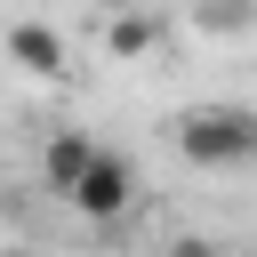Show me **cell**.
<instances>
[{
	"instance_id": "cell-1",
	"label": "cell",
	"mask_w": 257,
	"mask_h": 257,
	"mask_svg": "<svg viewBox=\"0 0 257 257\" xmlns=\"http://www.w3.org/2000/svg\"><path fill=\"white\" fill-rule=\"evenodd\" d=\"M177 145H185V161H201V169H233V161L257 153V112H249V104H193V112L177 120Z\"/></svg>"
},
{
	"instance_id": "cell-2",
	"label": "cell",
	"mask_w": 257,
	"mask_h": 257,
	"mask_svg": "<svg viewBox=\"0 0 257 257\" xmlns=\"http://www.w3.org/2000/svg\"><path fill=\"white\" fill-rule=\"evenodd\" d=\"M128 201H137V169H128L120 153H96V169H88L80 193H72V209H80L88 225H112V217H128Z\"/></svg>"
},
{
	"instance_id": "cell-3",
	"label": "cell",
	"mask_w": 257,
	"mask_h": 257,
	"mask_svg": "<svg viewBox=\"0 0 257 257\" xmlns=\"http://www.w3.org/2000/svg\"><path fill=\"white\" fill-rule=\"evenodd\" d=\"M96 153H104V145H96L88 128H56V137H48V153H40L48 193H64V201H72V193H80V177L96 169Z\"/></svg>"
},
{
	"instance_id": "cell-4",
	"label": "cell",
	"mask_w": 257,
	"mask_h": 257,
	"mask_svg": "<svg viewBox=\"0 0 257 257\" xmlns=\"http://www.w3.org/2000/svg\"><path fill=\"white\" fill-rule=\"evenodd\" d=\"M8 56H16L24 72H40V80L64 72V40H56L48 24H8Z\"/></svg>"
},
{
	"instance_id": "cell-5",
	"label": "cell",
	"mask_w": 257,
	"mask_h": 257,
	"mask_svg": "<svg viewBox=\"0 0 257 257\" xmlns=\"http://www.w3.org/2000/svg\"><path fill=\"white\" fill-rule=\"evenodd\" d=\"M153 32H161L153 16H112V32H104V40H112V48H153Z\"/></svg>"
},
{
	"instance_id": "cell-6",
	"label": "cell",
	"mask_w": 257,
	"mask_h": 257,
	"mask_svg": "<svg viewBox=\"0 0 257 257\" xmlns=\"http://www.w3.org/2000/svg\"><path fill=\"white\" fill-rule=\"evenodd\" d=\"M177 257H217V249H209V241H185V249H177Z\"/></svg>"
},
{
	"instance_id": "cell-7",
	"label": "cell",
	"mask_w": 257,
	"mask_h": 257,
	"mask_svg": "<svg viewBox=\"0 0 257 257\" xmlns=\"http://www.w3.org/2000/svg\"><path fill=\"white\" fill-rule=\"evenodd\" d=\"M0 257H24V249H0Z\"/></svg>"
}]
</instances>
